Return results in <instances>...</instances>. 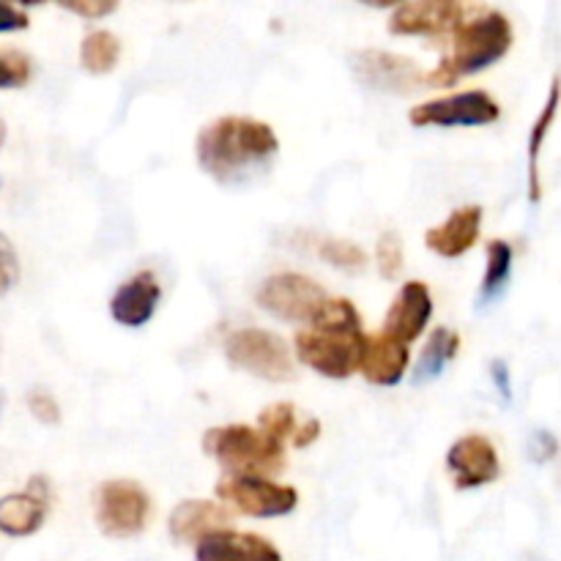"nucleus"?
Instances as JSON below:
<instances>
[{
  "label": "nucleus",
  "mask_w": 561,
  "mask_h": 561,
  "mask_svg": "<svg viewBox=\"0 0 561 561\" xmlns=\"http://www.w3.org/2000/svg\"><path fill=\"white\" fill-rule=\"evenodd\" d=\"M362 376L378 387H392L409 370V348L389 334H373L365 337L359 356Z\"/></svg>",
  "instance_id": "14"
},
{
  "label": "nucleus",
  "mask_w": 561,
  "mask_h": 561,
  "mask_svg": "<svg viewBox=\"0 0 561 561\" xmlns=\"http://www.w3.org/2000/svg\"><path fill=\"white\" fill-rule=\"evenodd\" d=\"M225 354L241 370L266 381H290L294 362L283 340L263 329H241L225 340Z\"/></svg>",
  "instance_id": "4"
},
{
  "label": "nucleus",
  "mask_w": 561,
  "mask_h": 561,
  "mask_svg": "<svg viewBox=\"0 0 561 561\" xmlns=\"http://www.w3.org/2000/svg\"><path fill=\"white\" fill-rule=\"evenodd\" d=\"M499 118V104L488 93L469 91L436 99L411 110L414 126H482Z\"/></svg>",
  "instance_id": "10"
},
{
  "label": "nucleus",
  "mask_w": 561,
  "mask_h": 561,
  "mask_svg": "<svg viewBox=\"0 0 561 561\" xmlns=\"http://www.w3.org/2000/svg\"><path fill=\"white\" fill-rule=\"evenodd\" d=\"M230 513L211 502H184L170 515V535L179 542H201L206 537L225 531Z\"/></svg>",
  "instance_id": "18"
},
{
  "label": "nucleus",
  "mask_w": 561,
  "mask_h": 561,
  "mask_svg": "<svg viewBox=\"0 0 561 561\" xmlns=\"http://www.w3.org/2000/svg\"><path fill=\"white\" fill-rule=\"evenodd\" d=\"M312 329H321V332H343V334H356L362 332L359 316H356V307L348 299H327L316 310V316L310 318Z\"/></svg>",
  "instance_id": "22"
},
{
  "label": "nucleus",
  "mask_w": 561,
  "mask_h": 561,
  "mask_svg": "<svg viewBox=\"0 0 561 561\" xmlns=\"http://www.w3.org/2000/svg\"><path fill=\"white\" fill-rule=\"evenodd\" d=\"M27 14L20 9V5H11V3H0V33L5 31H22L27 27Z\"/></svg>",
  "instance_id": "31"
},
{
  "label": "nucleus",
  "mask_w": 561,
  "mask_h": 561,
  "mask_svg": "<svg viewBox=\"0 0 561 561\" xmlns=\"http://www.w3.org/2000/svg\"><path fill=\"white\" fill-rule=\"evenodd\" d=\"M493 378H496L499 381V387H502V394L504 398H510V383H507V367L502 365V362H496V365H493Z\"/></svg>",
  "instance_id": "34"
},
{
  "label": "nucleus",
  "mask_w": 561,
  "mask_h": 561,
  "mask_svg": "<svg viewBox=\"0 0 561 561\" xmlns=\"http://www.w3.org/2000/svg\"><path fill=\"white\" fill-rule=\"evenodd\" d=\"M31 77V60L22 53H0V88H16L25 85Z\"/></svg>",
  "instance_id": "27"
},
{
  "label": "nucleus",
  "mask_w": 561,
  "mask_h": 561,
  "mask_svg": "<svg viewBox=\"0 0 561 561\" xmlns=\"http://www.w3.org/2000/svg\"><path fill=\"white\" fill-rule=\"evenodd\" d=\"M272 126L252 118H219L197 137V159L217 181H233L277 153Z\"/></svg>",
  "instance_id": "1"
},
{
  "label": "nucleus",
  "mask_w": 561,
  "mask_h": 561,
  "mask_svg": "<svg viewBox=\"0 0 561 561\" xmlns=\"http://www.w3.org/2000/svg\"><path fill=\"white\" fill-rule=\"evenodd\" d=\"M557 99H559V85L553 82L551 93H548V104L542 107L540 118H537L535 129H531V140H529V195L531 201H540V173H537V157H540V146L546 140V131L553 121V110H557Z\"/></svg>",
  "instance_id": "23"
},
{
  "label": "nucleus",
  "mask_w": 561,
  "mask_h": 561,
  "mask_svg": "<svg viewBox=\"0 0 561 561\" xmlns=\"http://www.w3.org/2000/svg\"><path fill=\"white\" fill-rule=\"evenodd\" d=\"M16 274H20V268H16L14 250H11L9 239L0 233V296H3L5 290L16 283Z\"/></svg>",
  "instance_id": "29"
},
{
  "label": "nucleus",
  "mask_w": 561,
  "mask_h": 561,
  "mask_svg": "<svg viewBox=\"0 0 561 561\" xmlns=\"http://www.w3.org/2000/svg\"><path fill=\"white\" fill-rule=\"evenodd\" d=\"M64 9L71 11V14L88 16V20H99V16L115 11V3H102V0H96V3H88V0H80V3H64Z\"/></svg>",
  "instance_id": "32"
},
{
  "label": "nucleus",
  "mask_w": 561,
  "mask_h": 561,
  "mask_svg": "<svg viewBox=\"0 0 561 561\" xmlns=\"http://www.w3.org/2000/svg\"><path fill=\"white\" fill-rule=\"evenodd\" d=\"M433 316V299L431 290L425 283H409L403 285V290L394 299L392 310H389L387 323H383V334L400 340V343H411L422 334V329L427 327Z\"/></svg>",
  "instance_id": "13"
},
{
  "label": "nucleus",
  "mask_w": 561,
  "mask_h": 561,
  "mask_svg": "<svg viewBox=\"0 0 561 561\" xmlns=\"http://www.w3.org/2000/svg\"><path fill=\"white\" fill-rule=\"evenodd\" d=\"M362 345H365V334L362 332L343 334L310 329V332L296 334L299 359L327 378H348L359 367Z\"/></svg>",
  "instance_id": "5"
},
{
  "label": "nucleus",
  "mask_w": 561,
  "mask_h": 561,
  "mask_svg": "<svg viewBox=\"0 0 561 561\" xmlns=\"http://www.w3.org/2000/svg\"><path fill=\"white\" fill-rule=\"evenodd\" d=\"M148 496L135 482H107L96 496L99 529L110 537H131L146 526Z\"/></svg>",
  "instance_id": "8"
},
{
  "label": "nucleus",
  "mask_w": 561,
  "mask_h": 561,
  "mask_svg": "<svg viewBox=\"0 0 561 561\" xmlns=\"http://www.w3.org/2000/svg\"><path fill=\"white\" fill-rule=\"evenodd\" d=\"M261 433L272 442L283 444L285 438L294 433V405L290 403H277L268 405L261 414Z\"/></svg>",
  "instance_id": "26"
},
{
  "label": "nucleus",
  "mask_w": 561,
  "mask_h": 561,
  "mask_svg": "<svg viewBox=\"0 0 561 561\" xmlns=\"http://www.w3.org/2000/svg\"><path fill=\"white\" fill-rule=\"evenodd\" d=\"M203 449L233 477H263L283 469V444L272 442L261 431H252L247 425L214 427L203 438Z\"/></svg>",
  "instance_id": "3"
},
{
  "label": "nucleus",
  "mask_w": 561,
  "mask_h": 561,
  "mask_svg": "<svg viewBox=\"0 0 561 561\" xmlns=\"http://www.w3.org/2000/svg\"><path fill=\"white\" fill-rule=\"evenodd\" d=\"M197 561H283L277 548L257 535L217 531L197 542Z\"/></svg>",
  "instance_id": "15"
},
{
  "label": "nucleus",
  "mask_w": 561,
  "mask_h": 561,
  "mask_svg": "<svg viewBox=\"0 0 561 561\" xmlns=\"http://www.w3.org/2000/svg\"><path fill=\"white\" fill-rule=\"evenodd\" d=\"M466 5L460 3H444V0H420V3H403L394 9L392 33L398 36H420V33H444L455 31L460 20H463Z\"/></svg>",
  "instance_id": "11"
},
{
  "label": "nucleus",
  "mask_w": 561,
  "mask_h": 561,
  "mask_svg": "<svg viewBox=\"0 0 561 561\" xmlns=\"http://www.w3.org/2000/svg\"><path fill=\"white\" fill-rule=\"evenodd\" d=\"M510 44H513V27L507 16L499 11L466 5L463 20L453 31V55L444 58L436 71L425 75V85H455L460 77L488 69L499 58H504Z\"/></svg>",
  "instance_id": "2"
},
{
  "label": "nucleus",
  "mask_w": 561,
  "mask_h": 561,
  "mask_svg": "<svg viewBox=\"0 0 561 561\" xmlns=\"http://www.w3.org/2000/svg\"><path fill=\"white\" fill-rule=\"evenodd\" d=\"M482 225V208L480 206H463L453 214L444 225L427 230L425 241L433 252L442 257H460L474 247L480 239Z\"/></svg>",
  "instance_id": "17"
},
{
  "label": "nucleus",
  "mask_w": 561,
  "mask_h": 561,
  "mask_svg": "<svg viewBox=\"0 0 561 561\" xmlns=\"http://www.w3.org/2000/svg\"><path fill=\"white\" fill-rule=\"evenodd\" d=\"M351 66H354L356 77L367 88H376V91L403 96V93L420 91L425 85V75H422L414 60L403 58V55L383 53V49H362L351 58Z\"/></svg>",
  "instance_id": "9"
},
{
  "label": "nucleus",
  "mask_w": 561,
  "mask_h": 561,
  "mask_svg": "<svg viewBox=\"0 0 561 561\" xmlns=\"http://www.w3.org/2000/svg\"><path fill=\"white\" fill-rule=\"evenodd\" d=\"M510 266H513V250H510L507 241H491L488 244V272L485 283H482L480 299L488 301L504 288L510 277Z\"/></svg>",
  "instance_id": "24"
},
{
  "label": "nucleus",
  "mask_w": 561,
  "mask_h": 561,
  "mask_svg": "<svg viewBox=\"0 0 561 561\" xmlns=\"http://www.w3.org/2000/svg\"><path fill=\"white\" fill-rule=\"evenodd\" d=\"M318 436H321V425H318L316 420H310L307 425H301L299 431L294 433V442H296V447H307V444L316 442Z\"/></svg>",
  "instance_id": "33"
},
{
  "label": "nucleus",
  "mask_w": 561,
  "mask_h": 561,
  "mask_svg": "<svg viewBox=\"0 0 561 561\" xmlns=\"http://www.w3.org/2000/svg\"><path fill=\"white\" fill-rule=\"evenodd\" d=\"M47 513L44 480H31V491L0 499V531L11 537H27L42 526Z\"/></svg>",
  "instance_id": "16"
},
{
  "label": "nucleus",
  "mask_w": 561,
  "mask_h": 561,
  "mask_svg": "<svg viewBox=\"0 0 561 561\" xmlns=\"http://www.w3.org/2000/svg\"><path fill=\"white\" fill-rule=\"evenodd\" d=\"M257 301L263 310L283 321H310L318 307L327 301V294L316 279L301 277V274H277L263 283V288L257 290Z\"/></svg>",
  "instance_id": "7"
},
{
  "label": "nucleus",
  "mask_w": 561,
  "mask_h": 561,
  "mask_svg": "<svg viewBox=\"0 0 561 561\" xmlns=\"http://www.w3.org/2000/svg\"><path fill=\"white\" fill-rule=\"evenodd\" d=\"M447 463L458 488H480L496 480L499 455L493 444L482 436H466L449 449Z\"/></svg>",
  "instance_id": "12"
},
{
  "label": "nucleus",
  "mask_w": 561,
  "mask_h": 561,
  "mask_svg": "<svg viewBox=\"0 0 561 561\" xmlns=\"http://www.w3.org/2000/svg\"><path fill=\"white\" fill-rule=\"evenodd\" d=\"M118 55L121 44L113 33L93 31L88 33L85 42H82L80 58L85 71H91V75H107V71H113V66L118 64Z\"/></svg>",
  "instance_id": "21"
},
{
  "label": "nucleus",
  "mask_w": 561,
  "mask_h": 561,
  "mask_svg": "<svg viewBox=\"0 0 561 561\" xmlns=\"http://www.w3.org/2000/svg\"><path fill=\"white\" fill-rule=\"evenodd\" d=\"M159 305V283L151 272H140L129 283L121 285L118 294L113 296V318L124 327H142L153 316Z\"/></svg>",
  "instance_id": "19"
},
{
  "label": "nucleus",
  "mask_w": 561,
  "mask_h": 561,
  "mask_svg": "<svg viewBox=\"0 0 561 561\" xmlns=\"http://www.w3.org/2000/svg\"><path fill=\"white\" fill-rule=\"evenodd\" d=\"M27 405H31L33 416H36L38 422H44V425H55V422L60 420L58 403H55L47 392H33L31 398H27Z\"/></svg>",
  "instance_id": "30"
},
{
  "label": "nucleus",
  "mask_w": 561,
  "mask_h": 561,
  "mask_svg": "<svg viewBox=\"0 0 561 561\" xmlns=\"http://www.w3.org/2000/svg\"><path fill=\"white\" fill-rule=\"evenodd\" d=\"M458 345H460L458 334L449 332V329H436V332L431 334V340H427L425 351H422L420 365H416V373H414V383H425L431 381V378H436L438 373L447 367V362L455 359Z\"/></svg>",
  "instance_id": "20"
},
{
  "label": "nucleus",
  "mask_w": 561,
  "mask_h": 561,
  "mask_svg": "<svg viewBox=\"0 0 561 561\" xmlns=\"http://www.w3.org/2000/svg\"><path fill=\"white\" fill-rule=\"evenodd\" d=\"M378 268L387 279H394L403 268V244H400L398 233H387L378 241Z\"/></svg>",
  "instance_id": "28"
},
{
  "label": "nucleus",
  "mask_w": 561,
  "mask_h": 561,
  "mask_svg": "<svg viewBox=\"0 0 561 561\" xmlns=\"http://www.w3.org/2000/svg\"><path fill=\"white\" fill-rule=\"evenodd\" d=\"M318 252H321L323 261H329L332 266H337V268H348V272H359V268L367 263L365 250L356 244H351V241L327 239V241H321Z\"/></svg>",
  "instance_id": "25"
},
{
  "label": "nucleus",
  "mask_w": 561,
  "mask_h": 561,
  "mask_svg": "<svg viewBox=\"0 0 561 561\" xmlns=\"http://www.w3.org/2000/svg\"><path fill=\"white\" fill-rule=\"evenodd\" d=\"M0 142H3V124H0Z\"/></svg>",
  "instance_id": "35"
},
{
  "label": "nucleus",
  "mask_w": 561,
  "mask_h": 561,
  "mask_svg": "<svg viewBox=\"0 0 561 561\" xmlns=\"http://www.w3.org/2000/svg\"><path fill=\"white\" fill-rule=\"evenodd\" d=\"M217 496L252 518L288 515L299 504L294 488L277 485L266 477H228L217 485Z\"/></svg>",
  "instance_id": "6"
}]
</instances>
